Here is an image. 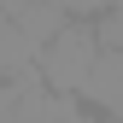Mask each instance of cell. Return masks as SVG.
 I'll return each instance as SVG.
<instances>
[{
  "label": "cell",
  "mask_w": 123,
  "mask_h": 123,
  "mask_svg": "<svg viewBox=\"0 0 123 123\" xmlns=\"http://www.w3.org/2000/svg\"><path fill=\"white\" fill-rule=\"evenodd\" d=\"M94 59H100V41H94V24H82V18H70L59 35L41 47L35 59V76L53 88V94H76V88L88 82V70H94Z\"/></svg>",
  "instance_id": "6da1fadb"
},
{
  "label": "cell",
  "mask_w": 123,
  "mask_h": 123,
  "mask_svg": "<svg viewBox=\"0 0 123 123\" xmlns=\"http://www.w3.org/2000/svg\"><path fill=\"white\" fill-rule=\"evenodd\" d=\"M76 100H82L88 111H111L123 100V53H100L94 70H88V82L76 88Z\"/></svg>",
  "instance_id": "7a4b0ae2"
},
{
  "label": "cell",
  "mask_w": 123,
  "mask_h": 123,
  "mask_svg": "<svg viewBox=\"0 0 123 123\" xmlns=\"http://www.w3.org/2000/svg\"><path fill=\"white\" fill-rule=\"evenodd\" d=\"M35 59H41V47H35V41H29L12 18H0V82L29 76V70H35Z\"/></svg>",
  "instance_id": "3957f363"
},
{
  "label": "cell",
  "mask_w": 123,
  "mask_h": 123,
  "mask_svg": "<svg viewBox=\"0 0 123 123\" xmlns=\"http://www.w3.org/2000/svg\"><path fill=\"white\" fill-rule=\"evenodd\" d=\"M94 41H100V53H123V6L94 18Z\"/></svg>",
  "instance_id": "277c9868"
},
{
  "label": "cell",
  "mask_w": 123,
  "mask_h": 123,
  "mask_svg": "<svg viewBox=\"0 0 123 123\" xmlns=\"http://www.w3.org/2000/svg\"><path fill=\"white\" fill-rule=\"evenodd\" d=\"M82 123H111V117H100V111H88V117H82Z\"/></svg>",
  "instance_id": "5b68a950"
}]
</instances>
